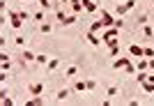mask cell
Masks as SVG:
<instances>
[{
  "mask_svg": "<svg viewBox=\"0 0 154 106\" xmlns=\"http://www.w3.org/2000/svg\"><path fill=\"white\" fill-rule=\"evenodd\" d=\"M21 19H23V21H28V19H30V12H28V9H21Z\"/></svg>",
  "mask_w": 154,
  "mask_h": 106,
  "instance_id": "cell-30",
  "label": "cell"
},
{
  "mask_svg": "<svg viewBox=\"0 0 154 106\" xmlns=\"http://www.w3.org/2000/svg\"><path fill=\"white\" fill-rule=\"evenodd\" d=\"M140 28H143V35H145L147 39H152V37H154V30H152V26H149V23H145V26H140Z\"/></svg>",
  "mask_w": 154,
  "mask_h": 106,
  "instance_id": "cell-14",
  "label": "cell"
},
{
  "mask_svg": "<svg viewBox=\"0 0 154 106\" xmlns=\"http://www.w3.org/2000/svg\"><path fill=\"white\" fill-rule=\"evenodd\" d=\"M85 39L90 42L92 46H99V44H101V39H99V37H97V33H90V30H88V33H85Z\"/></svg>",
  "mask_w": 154,
  "mask_h": 106,
  "instance_id": "cell-9",
  "label": "cell"
},
{
  "mask_svg": "<svg viewBox=\"0 0 154 106\" xmlns=\"http://www.w3.org/2000/svg\"><path fill=\"white\" fill-rule=\"evenodd\" d=\"M9 26H12L14 30H19V28L23 26V19H21L19 12H9Z\"/></svg>",
  "mask_w": 154,
  "mask_h": 106,
  "instance_id": "cell-4",
  "label": "cell"
},
{
  "mask_svg": "<svg viewBox=\"0 0 154 106\" xmlns=\"http://www.w3.org/2000/svg\"><path fill=\"white\" fill-rule=\"evenodd\" d=\"M129 53H131L134 58H145V48L138 46V44H131V46H129Z\"/></svg>",
  "mask_w": 154,
  "mask_h": 106,
  "instance_id": "cell-6",
  "label": "cell"
},
{
  "mask_svg": "<svg viewBox=\"0 0 154 106\" xmlns=\"http://www.w3.org/2000/svg\"><path fill=\"white\" fill-rule=\"evenodd\" d=\"M117 92H120V88H117V86H110L108 90H106V95H108V97H115Z\"/></svg>",
  "mask_w": 154,
  "mask_h": 106,
  "instance_id": "cell-23",
  "label": "cell"
},
{
  "mask_svg": "<svg viewBox=\"0 0 154 106\" xmlns=\"http://www.w3.org/2000/svg\"><path fill=\"white\" fill-rule=\"evenodd\" d=\"M117 35H120V28L113 26V28H108V30H103V33H101V42H103L108 48H113V46H117V44H120Z\"/></svg>",
  "mask_w": 154,
  "mask_h": 106,
  "instance_id": "cell-1",
  "label": "cell"
},
{
  "mask_svg": "<svg viewBox=\"0 0 154 106\" xmlns=\"http://www.w3.org/2000/svg\"><path fill=\"white\" fill-rule=\"evenodd\" d=\"M44 104V99H42V95H32V99H28L26 106H42Z\"/></svg>",
  "mask_w": 154,
  "mask_h": 106,
  "instance_id": "cell-11",
  "label": "cell"
},
{
  "mask_svg": "<svg viewBox=\"0 0 154 106\" xmlns=\"http://www.w3.org/2000/svg\"><path fill=\"white\" fill-rule=\"evenodd\" d=\"M108 55H110V58H117V55H120V44L110 48V51H108Z\"/></svg>",
  "mask_w": 154,
  "mask_h": 106,
  "instance_id": "cell-25",
  "label": "cell"
},
{
  "mask_svg": "<svg viewBox=\"0 0 154 106\" xmlns=\"http://www.w3.org/2000/svg\"><path fill=\"white\" fill-rule=\"evenodd\" d=\"M113 67H115V69H127V74H131V76H136V72H138L136 65L129 58H115L113 60Z\"/></svg>",
  "mask_w": 154,
  "mask_h": 106,
  "instance_id": "cell-2",
  "label": "cell"
},
{
  "mask_svg": "<svg viewBox=\"0 0 154 106\" xmlns=\"http://www.w3.org/2000/svg\"><path fill=\"white\" fill-rule=\"evenodd\" d=\"M2 72H9V60H2Z\"/></svg>",
  "mask_w": 154,
  "mask_h": 106,
  "instance_id": "cell-32",
  "label": "cell"
},
{
  "mask_svg": "<svg viewBox=\"0 0 154 106\" xmlns=\"http://www.w3.org/2000/svg\"><path fill=\"white\" fill-rule=\"evenodd\" d=\"M99 12H101V21H103V26H106V28L115 26V19L110 16V12H106V9H101V7H99Z\"/></svg>",
  "mask_w": 154,
  "mask_h": 106,
  "instance_id": "cell-5",
  "label": "cell"
},
{
  "mask_svg": "<svg viewBox=\"0 0 154 106\" xmlns=\"http://www.w3.org/2000/svg\"><path fill=\"white\" fill-rule=\"evenodd\" d=\"M74 90H76V92H83V90H88V81H76Z\"/></svg>",
  "mask_w": 154,
  "mask_h": 106,
  "instance_id": "cell-16",
  "label": "cell"
},
{
  "mask_svg": "<svg viewBox=\"0 0 154 106\" xmlns=\"http://www.w3.org/2000/svg\"><path fill=\"white\" fill-rule=\"evenodd\" d=\"M120 2H124V0H120Z\"/></svg>",
  "mask_w": 154,
  "mask_h": 106,
  "instance_id": "cell-36",
  "label": "cell"
},
{
  "mask_svg": "<svg viewBox=\"0 0 154 106\" xmlns=\"http://www.w3.org/2000/svg\"><path fill=\"white\" fill-rule=\"evenodd\" d=\"M58 65H60V60H58V58H51L48 62H46V72H53V69H58Z\"/></svg>",
  "mask_w": 154,
  "mask_h": 106,
  "instance_id": "cell-12",
  "label": "cell"
},
{
  "mask_svg": "<svg viewBox=\"0 0 154 106\" xmlns=\"http://www.w3.org/2000/svg\"><path fill=\"white\" fill-rule=\"evenodd\" d=\"M103 28H106V26H103V21L99 19V21H94V23L90 26V33H99V30H103Z\"/></svg>",
  "mask_w": 154,
  "mask_h": 106,
  "instance_id": "cell-13",
  "label": "cell"
},
{
  "mask_svg": "<svg viewBox=\"0 0 154 106\" xmlns=\"http://www.w3.org/2000/svg\"><path fill=\"white\" fill-rule=\"evenodd\" d=\"M60 2H64V5H71V0H60Z\"/></svg>",
  "mask_w": 154,
  "mask_h": 106,
  "instance_id": "cell-35",
  "label": "cell"
},
{
  "mask_svg": "<svg viewBox=\"0 0 154 106\" xmlns=\"http://www.w3.org/2000/svg\"><path fill=\"white\" fill-rule=\"evenodd\" d=\"M48 55H46V53H37V58H35V62H39V65H46V62H48Z\"/></svg>",
  "mask_w": 154,
  "mask_h": 106,
  "instance_id": "cell-17",
  "label": "cell"
},
{
  "mask_svg": "<svg viewBox=\"0 0 154 106\" xmlns=\"http://www.w3.org/2000/svg\"><path fill=\"white\" fill-rule=\"evenodd\" d=\"M28 92L30 95H42L44 92V83H30V86H28Z\"/></svg>",
  "mask_w": 154,
  "mask_h": 106,
  "instance_id": "cell-8",
  "label": "cell"
},
{
  "mask_svg": "<svg viewBox=\"0 0 154 106\" xmlns=\"http://www.w3.org/2000/svg\"><path fill=\"white\" fill-rule=\"evenodd\" d=\"M51 30H53V26H51V23H42V33H44V35H48Z\"/></svg>",
  "mask_w": 154,
  "mask_h": 106,
  "instance_id": "cell-28",
  "label": "cell"
},
{
  "mask_svg": "<svg viewBox=\"0 0 154 106\" xmlns=\"http://www.w3.org/2000/svg\"><path fill=\"white\" fill-rule=\"evenodd\" d=\"M2 104H5V106H12L14 99H12V97H7V92H2Z\"/></svg>",
  "mask_w": 154,
  "mask_h": 106,
  "instance_id": "cell-26",
  "label": "cell"
},
{
  "mask_svg": "<svg viewBox=\"0 0 154 106\" xmlns=\"http://www.w3.org/2000/svg\"><path fill=\"white\" fill-rule=\"evenodd\" d=\"M136 81H138V83L147 81V72H136Z\"/></svg>",
  "mask_w": 154,
  "mask_h": 106,
  "instance_id": "cell-22",
  "label": "cell"
},
{
  "mask_svg": "<svg viewBox=\"0 0 154 106\" xmlns=\"http://www.w3.org/2000/svg\"><path fill=\"white\" fill-rule=\"evenodd\" d=\"M71 23H76V14H71V16L64 19V26H71Z\"/></svg>",
  "mask_w": 154,
  "mask_h": 106,
  "instance_id": "cell-29",
  "label": "cell"
},
{
  "mask_svg": "<svg viewBox=\"0 0 154 106\" xmlns=\"http://www.w3.org/2000/svg\"><path fill=\"white\" fill-rule=\"evenodd\" d=\"M14 44L23 46V44H26V37H23V35H16V37H14Z\"/></svg>",
  "mask_w": 154,
  "mask_h": 106,
  "instance_id": "cell-27",
  "label": "cell"
},
{
  "mask_svg": "<svg viewBox=\"0 0 154 106\" xmlns=\"http://www.w3.org/2000/svg\"><path fill=\"white\" fill-rule=\"evenodd\" d=\"M35 21H44V12H37V14H35Z\"/></svg>",
  "mask_w": 154,
  "mask_h": 106,
  "instance_id": "cell-33",
  "label": "cell"
},
{
  "mask_svg": "<svg viewBox=\"0 0 154 106\" xmlns=\"http://www.w3.org/2000/svg\"><path fill=\"white\" fill-rule=\"evenodd\" d=\"M138 26H145V23H149V19H147V14H140V16H138Z\"/></svg>",
  "mask_w": 154,
  "mask_h": 106,
  "instance_id": "cell-24",
  "label": "cell"
},
{
  "mask_svg": "<svg viewBox=\"0 0 154 106\" xmlns=\"http://www.w3.org/2000/svg\"><path fill=\"white\" fill-rule=\"evenodd\" d=\"M76 72H78V67L71 65V67H67V69H64V76H76Z\"/></svg>",
  "mask_w": 154,
  "mask_h": 106,
  "instance_id": "cell-21",
  "label": "cell"
},
{
  "mask_svg": "<svg viewBox=\"0 0 154 106\" xmlns=\"http://www.w3.org/2000/svg\"><path fill=\"white\" fill-rule=\"evenodd\" d=\"M136 7V0H124V2H117V14L122 16V14H127L129 9H134Z\"/></svg>",
  "mask_w": 154,
  "mask_h": 106,
  "instance_id": "cell-3",
  "label": "cell"
},
{
  "mask_svg": "<svg viewBox=\"0 0 154 106\" xmlns=\"http://www.w3.org/2000/svg\"><path fill=\"white\" fill-rule=\"evenodd\" d=\"M145 58H154V48H145Z\"/></svg>",
  "mask_w": 154,
  "mask_h": 106,
  "instance_id": "cell-31",
  "label": "cell"
},
{
  "mask_svg": "<svg viewBox=\"0 0 154 106\" xmlns=\"http://www.w3.org/2000/svg\"><path fill=\"white\" fill-rule=\"evenodd\" d=\"M69 95H71V90H69V88H62V90H58V95H55V99H58V101H64L67 97H69Z\"/></svg>",
  "mask_w": 154,
  "mask_h": 106,
  "instance_id": "cell-10",
  "label": "cell"
},
{
  "mask_svg": "<svg viewBox=\"0 0 154 106\" xmlns=\"http://www.w3.org/2000/svg\"><path fill=\"white\" fill-rule=\"evenodd\" d=\"M55 19H58L60 23H62V26H64V19H67V16H64V12H62V9H60V7H55Z\"/></svg>",
  "mask_w": 154,
  "mask_h": 106,
  "instance_id": "cell-19",
  "label": "cell"
},
{
  "mask_svg": "<svg viewBox=\"0 0 154 106\" xmlns=\"http://www.w3.org/2000/svg\"><path fill=\"white\" fill-rule=\"evenodd\" d=\"M21 58L26 60V62H30V60H35V58H37V55H35V53H32V51H28V48H26V51L21 53Z\"/></svg>",
  "mask_w": 154,
  "mask_h": 106,
  "instance_id": "cell-18",
  "label": "cell"
},
{
  "mask_svg": "<svg viewBox=\"0 0 154 106\" xmlns=\"http://www.w3.org/2000/svg\"><path fill=\"white\" fill-rule=\"evenodd\" d=\"M39 5H42V9H51V7L55 9V7H58V5H53L51 0H39Z\"/></svg>",
  "mask_w": 154,
  "mask_h": 106,
  "instance_id": "cell-20",
  "label": "cell"
},
{
  "mask_svg": "<svg viewBox=\"0 0 154 106\" xmlns=\"http://www.w3.org/2000/svg\"><path fill=\"white\" fill-rule=\"evenodd\" d=\"M149 69L154 72V58H149Z\"/></svg>",
  "mask_w": 154,
  "mask_h": 106,
  "instance_id": "cell-34",
  "label": "cell"
},
{
  "mask_svg": "<svg viewBox=\"0 0 154 106\" xmlns=\"http://www.w3.org/2000/svg\"><path fill=\"white\" fill-rule=\"evenodd\" d=\"M83 9L85 12H97V9H99V2H97V0H83Z\"/></svg>",
  "mask_w": 154,
  "mask_h": 106,
  "instance_id": "cell-7",
  "label": "cell"
},
{
  "mask_svg": "<svg viewBox=\"0 0 154 106\" xmlns=\"http://www.w3.org/2000/svg\"><path fill=\"white\" fill-rule=\"evenodd\" d=\"M140 86H143V90H145L147 95H152V92H154V83H152V81H143Z\"/></svg>",
  "mask_w": 154,
  "mask_h": 106,
  "instance_id": "cell-15",
  "label": "cell"
}]
</instances>
